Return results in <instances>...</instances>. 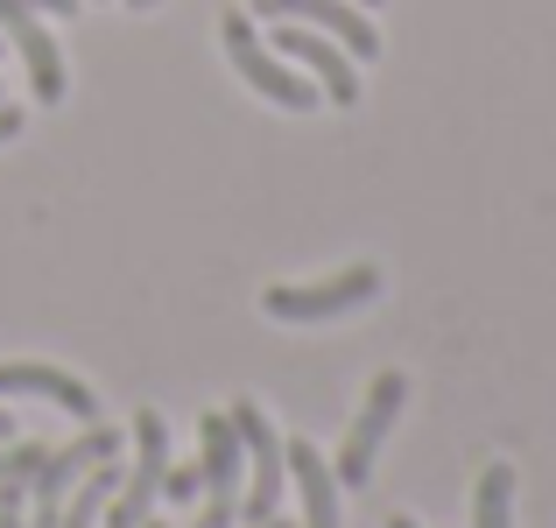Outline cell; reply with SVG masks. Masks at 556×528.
Here are the masks:
<instances>
[{
  "mask_svg": "<svg viewBox=\"0 0 556 528\" xmlns=\"http://www.w3.org/2000/svg\"><path fill=\"white\" fill-rule=\"evenodd\" d=\"M218 42H226L232 71H240V78L254 85L261 99H275L282 113H311L317 99H325V92H317V85L303 78L296 64H289V56H275L268 42L254 36V14H218Z\"/></svg>",
  "mask_w": 556,
  "mask_h": 528,
  "instance_id": "6da1fadb",
  "label": "cell"
},
{
  "mask_svg": "<svg viewBox=\"0 0 556 528\" xmlns=\"http://www.w3.org/2000/svg\"><path fill=\"white\" fill-rule=\"evenodd\" d=\"M106 458H121V430H106V423H92L85 437H71V444H50V458H42V473L28 479V528H56V515H64V501H71V487H78L92 465H106Z\"/></svg>",
  "mask_w": 556,
  "mask_h": 528,
  "instance_id": "7a4b0ae2",
  "label": "cell"
},
{
  "mask_svg": "<svg viewBox=\"0 0 556 528\" xmlns=\"http://www.w3.org/2000/svg\"><path fill=\"white\" fill-rule=\"evenodd\" d=\"M374 297H380V268H374V261H353V268L325 275V282L268 289L261 311L282 317V325H325V317H345V311H359V303H374Z\"/></svg>",
  "mask_w": 556,
  "mask_h": 528,
  "instance_id": "3957f363",
  "label": "cell"
},
{
  "mask_svg": "<svg viewBox=\"0 0 556 528\" xmlns=\"http://www.w3.org/2000/svg\"><path fill=\"white\" fill-rule=\"evenodd\" d=\"M198 437H204V458H198V473H204V507H198V521H190V528H232V521H240V493H247L240 430H232V416L204 408Z\"/></svg>",
  "mask_w": 556,
  "mask_h": 528,
  "instance_id": "277c9868",
  "label": "cell"
},
{
  "mask_svg": "<svg viewBox=\"0 0 556 528\" xmlns=\"http://www.w3.org/2000/svg\"><path fill=\"white\" fill-rule=\"evenodd\" d=\"M232 430H240V451H247V493H240V521H275V501H282V479H289V458L275 444V423L261 416V402H232L226 408Z\"/></svg>",
  "mask_w": 556,
  "mask_h": 528,
  "instance_id": "5b68a950",
  "label": "cell"
},
{
  "mask_svg": "<svg viewBox=\"0 0 556 528\" xmlns=\"http://www.w3.org/2000/svg\"><path fill=\"white\" fill-rule=\"evenodd\" d=\"M163 473H169V423L155 416V408H141L135 416V473H127V487H113L106 528H141L149 521L155 501H163Z\"/></svg>",
  "mask_w": 556,
  "mask_h": 528,
  "instance_id": "8992f818",
  "label": "cell"
},
{
  "mask_svg": "<svg viewBox=\"0 0 556 528\" xmlns=\"http://www.w3.org/2000/svg\"><path fill=\"white\" fill-rule=\"evenodd\" d=\"M254 22H303L317 28V36H331L353 64H367L380 56V28L367 8H353V0H254Z\"/></svg>",
  "mask_w": 556,
  "mask_h": 528,
  "instance_id": "52a82bcc",
  "label": "cell"
},
{
  "mask_svg": "<svg viewBox=\"0 0 556 528\" xmlns=\"http://www.w3.org/2000/svg\"><path fill=\"white\" fill-rule=\"evenodd\" d=\"M402 402H408V380L402 374H380L374 388H367V402H359L353 430H345V444H339V479H345V487H367V479H374V458H380V444H388Z\"/></svg>",
  "mask_w": 556,
  "mask_h": 528,
  "instance_id": "ba28073f",
  "label": "cell"
},
{
  "mask_svg": "<svg viewBox=\"0 0 556 528\" xmlns=\"http://www.w3.org/2000/svg\"><path fill=\"white\" fill-rule=\"evenodd\" d=\"M268 28H275V56H289V64L311 71L317 92H325L331 106H353L359 99V64L331 36H317V28H303V22H268Z\"/></svg>",
  "mask_w": 556,
  "mask_h": 528,
  "instance_id": "9c48e42d",
  "label": "cell"
},
{
  "mask_svg": "<svg viewBox=\"0 0 556 528\" xmlns=\"http://www.w3.org/2000/svg\"><path fill=\"white\" fill-rule=\"evenodd\" d=\"M0 36L22 50V64H28V85H36V99H64V50L50 42V28H42V14H36V0H0Z\"/></svg>",
  "mask_w": 556,
  "mask_h": 528,
  "instance_id": "30bf717a",
  "label": "cell"
},
{
  "mask_svg": "<svg viewBox=\"0 0 556 528\" xmlns=\"http://www.w3.org/2000/svg\"><path fill=\"white\" fill-rule=\"evenodd\" d=\"M0 394H42V402H56L64 416H78V423L99 416V394L85 388L78 374H64V366H42V360H8V366H0Z\"/></svg>",
  "mask_w": 556,
  "mask_h": 528,
  "instance_id": "8fae6325",
  "label": "cell"
},
{
  "mask_svg": "<svg viewBox=\"0 0 556 528\" xmlns=\"http://www.w3.org/2000/svg\"><path fill=\"white\" fill-rule=\"evenodd\" d=\"M289 458V479H296V501H303V528H339V479H331L325 451L317 444H282Z\"/></svg>",
  "mask_w": 556,
  "mask_h": 528,
  "instance_id": "7c38bea8",
  "label": "cell"
},
{
  "mask_svg": "<svg viewBox=\"0 0 556 528\" xmlns=\"http://www.w3.org/2000/svg\"><path fill=\"white\" fill-rule=\"evenodd\" d=\"M113 487H121V458L92 465V473L71 487V501H64V515H56V528H99V515H106V501H113Z\"/></svg>",
  "mask_w": 556,
  "mask_h": 528,
  "instance_id": "4fadbf2b",
  "label": "cell"
},
{
  "mask_svg": "<svg viewBox=\"0 0 556 528\" xmlns=\"http://www.w3.org/2000/svg\"><path fill=\"white\" fill-rule=\"evenodd\" d=\"M472 528H515V465H486L472 487Z\"/></svg>",
  "mask_w": 556,
  "mask_h": 528,
  "instance_id": "5bb4252c",
  "label": "cell"
},
{
  "mask_svg": "<svg viewBox=\"0 0 556 528\" xmlns=\"http://www.w3.org/2000/svg\"><path fill=\"white\" fill-rule=\"evenodd\" d=\"M163 501H204V473L198 465H169L163 473Z\"/></svg>",
  "mask_w": 556,
  "mask_h": 528,
  "instance_id": "9a60e30c",
  "label": "cell"
},
{
  "mask_svg": "<svg viewBox=\"0 0 556 528\" xmlns=\"http://www.w3.org/2000/svg\"><path fill=\"white\" fill-rule=\"evenodd\" d=\"M14 135H22V113H14V106H0V141H14Z\"/></svg>",
  "mask_w": 556,
  "mask_h": 528,
  "instance_id": "2e32d148",
  "label": "cell"
},
{
  "mask_svg": "<svg viewBox=\"0 0 556 528\" xmlns=\"http://www.w3.org/2000/svg\"><path fill=\"white\" fill-rule=\"evenodd\" d=\"M36 8H50V14H78L85 0H36Z\"/></svg>",
  "mask_w": 556,
  "mask_h": 528,
  "instance_id": "e0dca14e",
  "label": "cell"
},
{
  "mask_svg": "<svg viewBox=\"0 0 556 528\" xmlns=\"http://www.w3.org/2000/svg\"><path fill=\"white\" fill-rule=\"evenodd\" d=\"M8 437H22V430H14V416H8V408H0V444H8Z\"/></svg>",
  "mask_w": 556,
  "mask_h": 528,
  "instance_id": "ac0fdd59",
  "label": "cell"
},
{
  "mask_svg": "<svg viewBox=\"0 0 556 528\" xmlns=\"http://www.w3.org/2000/svg\"><path fill=\"white\" fill-rule=\"evenodd\" d=\"M388 528H416V521H408V515H394V521H388Z\"/></svg>",
  "mask_w": 556,
  "mask_h": 528,
  "instance_id": "d6986e66",
  "label": "cell"
},
{
  "mask_svg": "<svg viewBox=\"0 0 556 528\" xmlns=\"http://www.w3.org/2000/svg\"><path fill=\"white\" fill-rule=\"evenodd\" d=\"M127 8H163V0H127Z\"/></svg>",
  "mask_w": 556,
  "mask_h": 528,
  "instance_id": "ffe728a7",
  "label": "cell"
},
{
  "mask_svg": "<svg viewBox=\"0 0 556 528\" xmlns=\"http://www.w3.org/2000/svg\"><path fill=\"white\" fill-rule=\"evenodd\" d=\"M353 8H380V0H353Z\"/></svg>",
  "mask_w": 556,
  "mask_h": 528,
  "instance_id": "44dd1931",
  "label": "cell"
},
{
  "mask_svg": "<svg viewBox=\"0 0 556 528\" xmlns=\"http://www.w3.org/2000/svg\"><path fill=\"white\" fill-rule=\"evenodd\" d=\"M141 528H163V521H141Z\"/></svg>",
  "mask_w": 556,
  "mask_h": 528,
  "instance_id": "7402d4cb",
  "label": "cell"
}]
</instances>
